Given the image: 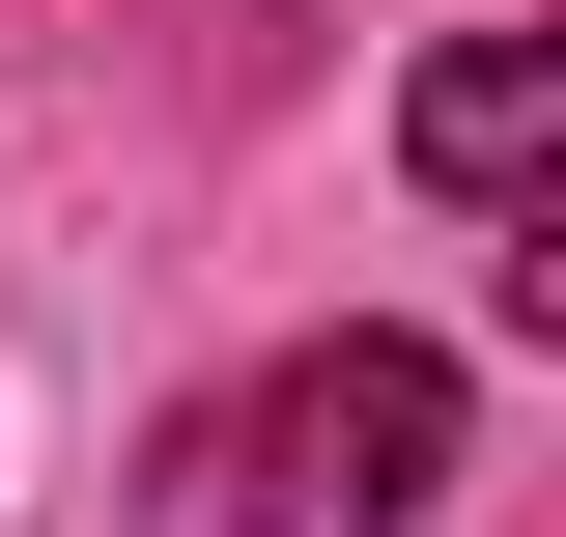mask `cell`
<instances>
[{
  "label": "cell",
  "instance_id": "obj_2",
  "mask_svg": "<svg viewBox=\"0 0 566 537\" xmlns=\"http://www.w3.org/2000/svg\"><path fill=\"white\" fill-rule=\"evenodd\" d=\"M397 170H424V199H482V227H538V170H566V57H538V29H453V57L397 85Z\"/></svg>",
  "mask_w": 566,
  "mask_h": 537
},
{
  "label": "cell",
  "instance_id": "obj_1",
  "mask_svg": "<svg viewBox=\"0 0 566 537\" xmlns=\"http://www.w3.org/2000/svg\"><path fill=\"white\" fill-rule=\"evenodd\" d=\"M424 481H453V339H368V312L227 424V537H424Z\"/></svg>",
  "mask_w": 566,
  "mask_h": 537
}]
</instances>
